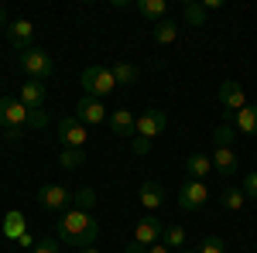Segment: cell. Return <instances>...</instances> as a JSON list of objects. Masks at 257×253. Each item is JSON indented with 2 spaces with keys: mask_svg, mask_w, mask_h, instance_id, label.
<instances>
[{
  "mask_svg": "<svg viewBox=\"0 0 257 253\" xmlns=\"http://www.w3.org/2000/svg\"><path fill=\"white\" fill-rule=\"evenodd\" d=\"M182 253H199V250H182Z\"/></svg>",
  "mask_w": 257,
  "mask_h": 253,
  "instance_id": "cell-38",
  "label": "cell"
},
{
  "mask_svg": "<svg viewBox=\"0 0 257 253\" xmlns=\"http://www.w3.org/2000/svg\"><path fill=\"white\" fill-rule=\"evenodd\" d=\"M59 140H62V147H86V140H89V127L79 123L76 117H62Z\"/></svg>",
  "mask_w": 257,
  "mask_h": 253,
  "instance_id": "cell-9",
  "label": "cell"
},
{
  "mask_svg": "<svg viewBox=\"0 0 257 253\" xmlns=\"http://www.w3.org/2000/svg\"><path fill=\"white\" fill-rule=\"evenodd\" d=\"M7 41L18 48V52H28V48H35L31 41H35V24L28 18H21V21H11L7 24Z\"/></svg>",
  "mask_w": 257,
  "mask_h": 253,
  "instance_id": "cell-11",
  "label": "cell"
},
{
  "mask_svg": "<svg viewBox=\"0 0 257 253\" xmlns=\"http://www.w3.org/2000/svg\"><path fill=\"white\" fill-rule=\"evenodd\" d=\"M199 253H226V250H223V239L219 236H206L199 243Z\"/></svg>",
  "mask_w": 257,
  "mask_h": 253,
  "instance_id": "cell-30",
  "label": "cell"
},
{
  "mask_svg": "<svg viewBox=\"0 0 257 253\" xmlns=\"http://www.w3.org/2000/svg\"><path fill=\"white\" fill-rule=\"evenodd\" d=\"M209 171H213V157H206V154H189L185 157V175L192 178V181H202Z\"/></svg>",
  "mask_w": 257,
  "mask_h": 253,
  "instance_id": "cell-16",
  "label": "cell"
},
{
  "mask_svg": "<svg viewBox=\"0 0 257 253\" xmlns=\"http://www.w3.org/2000/svg\"><path fill=\"white\" fill-rule=\"evenodd\" d=\"M28 123H31L35 130H41V127H48V113H45V110H28Z\"/></svg>",
  "mask_w": 257,
  "mask_h": 253,
  "instance_id": "cell-31",
  "label": "cell"
},
{
  "mask_svg": "<svg viewBox=\"0 0 257 253\" xmlns=\"http://www.w3.org/2000/svg\"><path fill=\"white\" fill-rule=\"evenodd\" d=\"M79 82H82V89H86V96H93V99H103L117 89V79L110 72V65H89V69H82Z\"/></svg>",
  "mask_w": 257,
  "mask_h": 253,
  "instance_id": "cell-2",
  "label": "cell"
},
{
  "mask_svg": "<svg viewBox=\"0 0 257 253\" xmlns=\"http://www.w3.org/2000/svg\"><path fill=\"white\" fill-rule=\"evenodd\" d=\"M219 103H223V110L230 113H237V110H243L247 106V96H243V86L240 82H233V79H226L223 86H219Z\"/></svg>",
  "mask_w": 257,
  "mask_h": 253,
  "instance_id": "cell-12",
  "label": "cell"
},
{
  "mask_svg": "<svg viewBox=\"0 0 257 253\" xmlns=\"http://www.w3.org/2000/svg\"><path fill=\"white\" fill-rule=\"evenodd\" d=\"M7 24H11V21H7V14L0 11V28H7Z\"/></svg>",
  "mask_w": 257,
  "mask_h": 253,
  "instance_id": "cell-36",
  "label": "cell"
},
{
  "mask_svg": "<svg viewBox=\"0 0 257 253\" xmlns=\"http://www.w3.org/2000/svg\"><path fill=\"white\" fill-rule=\"evenodd\" d=\"M243 202H247L243 188H223V192H219V205H223L226 212H240V209H243Z\"/></svg>",
  "mask_w": 257,
  "mask_h": 253,
  "instance_id": "cell-21",
  "label": "cell"
},
{
  "mask_svg": "<svg viewBox=\"0 0 257 253\" xmlns=\"http://www.w3.org/2000/svg\"><path fill=\"white\" fill-rule=\"evenodd\" d=\"M237 164H240V161H237V154H233L230 147H216V151H213V171H219L223 178L233 175Z\"/></svg>",
  "mask_w": 257,
  "mask_h": 253,
  "instance_id": "cell-15",
  "label": "cell"
},
{
  "mask_svg": "<svg viewBox=\"0 0 257 253\" xmlns=\"http://www.w3.org/2000/svg\"><path fill=\"white\" fill-rule=\"evenodd\" d=\"M24 123H28V106L21 99H11V96L0 99V127H4V134L7 130H21Z\"/></svg>",
  "mask_w": 257,
  "mask_h": 253,
  "instance_id": "cell-7",
  "label": "cell"
},
{
  "mask_svg": "<svg viewBox=\"0 0 257 253\" xmlns=\"http://www.w3.org/2000/svg\"><path fill=\"white\" fill-rule=\"evenodd\" d=\"M79 253H99V250H93V246H86V250H79Z\"/></svg>",
  "mask_w": 257,
  "mask_h": 253,
  "instance_id": "cell-37",
  "label": "cell"
},
{
  "mask_svg": "<svg viewBox=\"0 0 257 253\" xmlns=\"http://www.w3.org/2000/svg\"><path fill=\"white\" fill-rule=\"evenodd\" d=\"M82 164H86V147H62L59 168H65V171H79Z\"/></svg>",
  "mask_w": 257,
  "mask_h": 253,
  "instance_id": "cell-19",
  "label": "cell"
},
{
  "mask_svg": "<svg viewBox=\"0 0 257 253\" xmlns=\"http://www.w3.org/2000/svg\"><path fill=\"white\" fill-rule=\"evenodd\" d=\"M206 198H209V188H206V181H182L175 192V202L178 209H185V212H196V209H202L206 205Z\"/></svg>",
  "mask_w": 257,
  "mask_h": 253,
  "instance_id": "cell-4",
  "label": "cell"
},
{
  "mask_svg": "<svg viewBox=\"0 0 257 253\" xmlns=\"http://www.w3.org/2000/svg\"><path fill=\"white\" fill-rule=\"evenodd\" d=\"M106 120H110V130L117 137H131L134 134V123H138V117H134L131 110H110Z\"/></svg>",
  "mask_w": 257,
  "mask_h": 253,
  "instance_id": "cell-14",
  "label": "cell"
},
{
  "mask_svg": "<svg viewBox=\"0 0 257 253\" xmlns=\"http://www.w3.org/2000/svg\"><path fill=\"white\" fill-rule=\"evenodd\" d=\"M106 117H110L106 106H103L99 99H93V96H82L79 103H76V120L86 123V127H96V123H103Z\"/></svg>",
  "mask_w": 257,
  "mask_h": 253,
  "instance_id": "cell-10",
  "label": "cell"
},
{
  "mask_svg": "<svg viewBox=\"0 0 257 253\" xmlns=\"http://www.w3.org/2000/svg\"><path fill=\"white\" fill-rule=\"evenodd\" d=\"M233 137H237V127H230V120H226V123H219L216 130H213V144L216 147H230Z\"/></svg>",
  "mask_w": 257,
  "mask_h": 253,
  "instance_id": "cell-26",
  "label": "cell"
},
{
  "mask_svg": "<svg viewBox=\"0 0 257 253\" xmlns=\"http://www.w3.org/2000/svg\"><path fill=\"white\" fill-rule=\"evenodd\" d=\"M161 236H165V222H161L158 215H144L138 222V229H134V246H141V250H148V246H155Z\"/></svg>",
  "mask_w": 257,
  "mask_h": 253,
  "instance_id": "cell-8",
  "label": "cell"
},
{
  "mask_svg": "<svg viewBox=\"0 0 257 253\" xmlns=\"http://www.w3.org/2000/svg\"><path fill=\"white\" fill-rule=\"evenodd\" d=\"M148 253H172V250H168L165 243H161V246H158V243H155V246H151V250H148Z\"/></svg>",
  "mask_w": 257,
  "mask_h": 253,
  "instance_id": "cell-35",
  "label": "cell"
},
{
  "mask_svg": "<svg viewBox=\"0 0 257 253\" xmlns=\"http://www.w3.org/2000/svg\"><path fill=\"white\" fill-rule=\"evenodd\" d=\"M151 35H155L158 45H172V41L178 38V24H175V21H168V18H161L158 24H155V31H151Z\"/></svg>",
  "mask_w": 257,
  "mask_h": 253,
  "instance_id": "cell-24",
  "label": "cell"
},
{
  "mask_svg": "<svg viewBox=\"0 0 257 253\" xmlns=\"http://www.w3.org/2000/svg\"><path fill=\"white\" fill-rule=\"evenodd\" d=\"M21 69L31 79L41 82V79H48L55 72V62H52V55H48L45 48H28V52H21Z\"/></svg>",
  "mask_w": 257,
  "mask_h": 253,
  "instance_id": "cell-3",
  "label": "cell"
},
{
  "mask_svg": "<svg viewBox=\"0 0 257 253\" xmlns=\"http://www.w3.org/2000/svg\"><path fill=\"white\" fill-rule=\"evenodd\" d=\"M161 239H165V246H182L185 243V229L182 226H165V236Z\"/></svg>",
  "mask_w": 257,
  "mask_h": 253,
  "instance_id": "cell-27",
  "label": "cell"
},
{
  "mask_svg": "<svg viewBox=\"0 0 257 253\" xmlns=\"http://www.w3.org/2000/svg\"><path fill=\"white\" fill-rule=\"evenodd\" d=\"M134 7H138L141 18H148V21H161V18H165V11H168L165 0H138Z\"/></svg>",
  "mask_w": 257,
  "mask_h": 253,
  "instance_id": "cell-20",
  "label": "cell"
},
{
  "mask_svg": "<svg viewBox=\"0 0 257 253\" xmlns=\"http://www.w3.org/2000/svg\"><path fill=\"white\" fill-rule=\"evenodd\" d=\"M243 195L247 198H257V171H250V175L243 178Z\"/></svg>",
  "mask_w": 257,
  "mask_h": 253,
  "instance_id": "cell-32",
  "label": "cell"
},
{
  "mask_svg": "<svg viewBox=\"0 0 257 253\" xmlns=\"http://www.w3.org/2000/svg\"><path fill=\"white\" fill-rule=\"evenodd\" d=\"M165 130H168V113L165 110H144L134 123V137H141V140H151Z\"/></svg>",
  "mask_w": 257,
  "mask_h": 253,
  "instance_id": "cell-5",
  "label": "cell"
},
{
  "mask_svg": "<svg viewBox=\"0 0 257 253\" xmlns=\"http://www.w3.org/2000/svg\"><path fill=\"white\" fill-rule=\"evenodd\" d=\"M131 151H134V154H148V151H151V140H141V137H134Z\"/></svg>",
  "mask_w": 257,
  "mask_h": 253,
  "instance_id": "cell-33",
  "label": "cell"
},
{
  "mask_svg": "<svg viewBox=\"0 0 257 253\" xmlns=\"http://www.w3.org/2000/svg\"><path fill=\"white\" fill-rule=\"evenodd\" d=\"M233 127H237L240 134H257V106H243V110H237L233 113Z\"/></svg>",
  "mask_w": 257,
  "mask_h": 253,
  "instance_id": "cell-18",
  "label": "cell"
},
{
  "mask_svg": "<svg viewBox=\"0 0 257 253\" xmlns=\"http://www.w3.org/2000/svg\"><path fill=\"white\" fill-rule=\"evenodd\" d=\"M141 205L151 209V212L165 205V188H161L158 181H144V185H141Z\"/></svg>",
  "mask_w": 257,
  "mask_h": 253,
  "instance_id": "cell-17",
  "label": "cell"
},
{
  "mask_svg": "<svg viewBox=\"0 0 257 253\" xmlns=\"http://www.w3.org/2000/svg\"><path fill=\"white\" fill-rule=\"evenodd\" d=\"M202 7H206V14H209V11H219V7H223V0H206Z\"/></svg>",
  "mask_w": 257,
  "mask_h": 253,
  "instance_id": "cell-34",
  "label": "cell"
},
{
  "mask_svg": "<svg viewBox=\"0 0 257 253\" xmlns=\"http://www.w3.org/2000/svg\"><path fill=\"white\" fill-rule=\"evenodd\" d=\"M31 253H59V236H45V239H38V243L31 246Z\"/></svg>",
  "mask_w": 257,
  "mask_h": 253,
  "instance_id": "cell-29",
  "label": "cell"
},
{
  "mask_svg": "<svg viewBox=\"0 0 257 253\" xmlns=\"http://www.w3.org/2000/svg\"><path fill=\"white\" fill-rule=\"evenodd\" d=\"M4 236H7V239H21V236H24V212L14 209V212L4 215Z\"/></svg>",
  "mask_w": 257,
  "mask_h": 253,
  "instance_id": "cell-23",
  "label": "cell"
},
{
  "mask_svg": "<svg viewBox=\"0 0 257 253\" xmlns=\"http://www.w3.org/2000/svg\"><path fill=\"white\" fill-rule=\"evenodd\" d=\"M110 72L117 79V86H134L138 82V65H131V62H117V65H110Z\"/></svg>",
  "mask_w": 257,
  "mask_h": 253,
  "instance_id": "cell-22",
  "label": "cell"
},
{
  "mask_svg": "<svg viewBox=\"0 0 257 253\" xmlns=\"http://www.w3.org/2000/svg\"><path fill=\"white\" fill-rule=\"evenodd\" d=\"M182 18H185V24H192V28H202L206 24V7L196 4V0H185L182 4Z\"/></svg>",
  "mask_w": 257,
  "mask_h": 253,
  "instance_id": "cell-25",
  "label": "cell"
},
{
  "mask_svg": "<svg viewBox=\"0 0 257 253\" xmlns=\"http://www.w3.org/2000/svg\"><path fill=\"white\" fill-rule=\"evenodd\" d=\"M55 233H59V243H69V246L86 250V246H93V243H96L99 222L89 212H82V209H69V212H62Z\"/></svg>",
  "mask_w": 257,
  "mask_h": 253,
  "instance_id": "cell-1",
  "label": "cell"
},
{
  "mask_svg": "<svg viewBox=\"0 0 257 253\" xmlns=\"http://www.w3.org/2000/svg\"><path fill=\"white\" fill-rule=\"evenodd\" d=\"M45 82H38V79H28V82H21V103L28 106V110H41L45 106Z\"/></svg>",
  "mask_w": 257,
  "mask_h": 253,
  "instance_id": "cell-13",
  "label": "cell"
},
{
  "mask_svg": "<svg viewBox=\"0 0 257 253\" xmlns=\"http://www.w3.org/2000/svg\"><path fill=\"white\" fill-rule=\"evenodd\" d=\"M72 198L76 195L69 192V188H62V185H41L38 188V205L48 209V212H69Z\"/></svg>",
  "mask_w": 257,
  "mask_h": 253,
  "instance_id": "cell-6",
  "label": "cell"
},
{
  "mask_svg": "<svg viewBox=\"0 0 257 253\" xmlns=\"http://www.w3.org/2000/svg\"><path fill=\"white\" fill-rule=\"evenodd\" d=\"M93 205H96V192H93V188H82V192H76V209L89 212Z\"/></svg>",
  "mask_w": 257,
  "mask_h": 253,
  "instance_id": "cell-28",
  "label": "cell"
}]
</instances>
